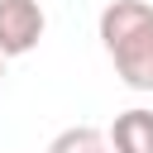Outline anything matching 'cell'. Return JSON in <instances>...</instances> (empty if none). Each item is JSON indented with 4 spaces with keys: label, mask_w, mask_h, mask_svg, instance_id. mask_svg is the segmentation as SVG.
Listing matches in <instances>:
<instances>
[{
    "label": "cell",
    "mask_w": 153,
    "mask_h": 153,
    "mask_svg": "<svg viewBox=\"0 0 153 153\" xmlns=\"http://www.w3.org/2000/svg\"><path fill=\"white\" fill-rule=\"evenodd\" d=\"M48 14L38 0H0V57H24L38 48Z\"/></svg>",
    "instance_id": "2"
},
{
    "label": "cell",
    "mask_w": 153,
    "mask_h": 153,
    "mask_svg": "<svg viewBox=\"0 0 153 153\" xmlns=\"http://www.w3.org/2000/svg\"><path fill=\"white\" fill-rule=\"evenodd\" d=\"M100 43L129 91L153 96V5L143 0H110L100 10Z\"/></svg>",
    "instance_id": "1"
},
{
    "label": "cell",
    "mask_w": 153,
    "mask_h": 153,
    "mask_svg": "<svg viewBox=\"0 0 153 153\" xmlns=\"http://www.w3.org/2000/svg\"><path fill=\"white\" fill-rule=\"evenodd\" d=\"M0 81H5V57H0Z\"/></svg>",
    "instance_id": "5"
},
{
    "label": "cell",
    "mask_w": 153,
    "mask_h": 153,
    "mask_svg": "<svg viewBox=\"0 0 153 153\" xmlns=\"http://www.w3.org/2000/svg\"><path fill=\"white\" fill-rule=\"evenodd\" d=\"M110 148L115 153H153V110H124V115H115V124H110Z\"/></svg>",
    "instance_id": "3"
},
{
    "label": "cell",
    "mask_w": 153,
    "mask_h": 153,
    "mask_svg": "<svg viewBox=\"0 0 153 153\" xmlns=\"http://www.w3.org/2000/svg\"><path fill=\"white\" fill-rule=\"evenodd\" d=\"M48 153H115V148H110V139L96 124H72V129H62L48 143Z\"/></svg>",
    "instance_id": "4"
}]
</instances>
